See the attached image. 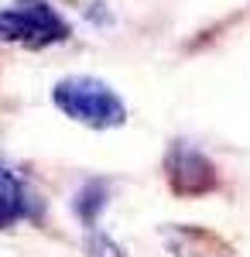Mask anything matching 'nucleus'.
Returning <instances> with one entry per match:
<instances>
[{"instance_id":"7ed1b4c3","label":"nucleus","mask_w":250,"mask_h":257,"mask_svg":"<svg viewBox=\"0 0 250 257\" xmlns=\"http://www.w3.org/2000/svg\"><path fill=\"white\" fill-rule=\"evenodd\" d=\"M165 172H168V182L178 196H206L219 185V175H216V165H212L199 148L178 141L168 158H165Z\"/></svg>"},{"instance_id":"39448f33","label":"nucleus","mask_w":250,"mask_h":257,"mask_svg":"<svg viewBox=\"0 0 250 257\" xmlns=\"http://www.w3.org/2000/svg\"><path fill=\"white\" fill-rule=\"evenodd\" d=\"M103 206H106V185H103V182H89L86 189H79V196H76V213L86 219V223H93Z\"/></svg>"},{"instance_id":"f03ea898","label":"nucleus","mask_w":250,"mask_h":257,"mask_svg":"<svg viewBox=\"0 0 250 257\" xmlns=\"http://www.w3.org/2000/svg\"><path fill=\"white\" fill-rule=\"evenodd\" d=\"M65 35H69V24L48 0H14L0 7V41L45 48V45L62 41Z\"/></svg>"},{"instance_id":"423d86ee","label":"nucleus","mask_w":250,"mask_h":257,"mask_svg":"<svg viewBox=\"0 0 250 257\" xmlns=\"http://www.w3.org/2000/svg\"><path fill=\"white\" fill-rule=\"evenodd\" d=\"M86 250H89L93 257H123V254H120V250H116V247H113V243H110L106 237H89Z\"/></svg>"},{"instance_id":"20e7f679","label":"nucleus","mask_w":250,"mask_h":257,"mask_svg":"<svg viewBox=\"0 0 250 257\" xmlns=\"http://www.w3.org/2000/svg\"><path fill=\"white\" fill-rule=\"evenodd\" d=\"M31 216H35V199H31V192L24 189V182L11 168L0 165V230H11L14 223L31 219Z\"/></svg>"},{"instance_id":"f257e3e1","label":"nucleus","mask_w":250,"mask_h":257,"mask_svg":"<svg viewBox=\"0 0 250 257\" xmlns=\"http://www.w3.org/2000/svg\"><path fill=\"white\" fill-rule=\"evenodd\" d=\"M52 99L55 106L65 113V117L79 120L86 127H120L127 120V106L123 99L116 96L106 82L89 79V76H72V79H62L52 89Z\"/></svg>"}]
</instances>
